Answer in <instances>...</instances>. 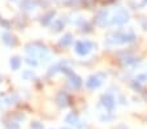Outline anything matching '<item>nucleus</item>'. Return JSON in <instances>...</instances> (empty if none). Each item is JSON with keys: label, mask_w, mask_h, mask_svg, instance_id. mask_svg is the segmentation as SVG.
<instances>
[{"label": "nucleus", "mask_w": 147, "mask_h": 129, "mask_svg": "<svg viewBox=\"0 0 147 129\" xmlns=\"http://www.w3.org/2000/svg\"><path fill=\"white\" fill-rule=\"evenodd\" d=\"M92 45L90 42H78L77 46H76V50L80 55H86L90 50H91Z\"/></svg>", "instance_id": "nucleus-1"}, {"label": "nucleus", "mask_w": 147, "mask_h": 129, "mask_svg": "<svg viewBox=\"0 0 147 129\" xmlns=\"http://www.w3.org/2000/svg\"><path fill=\"white\" fill-rule=\"evenodd\" d=\"M128 21V13H125V12H120L119 14L115 16V20L112 21L113 24H124Z\"/></svg>", "instance_id": "nucleus-2"}, {"label": "nucleus", "mask_w": 147, "mask_h": 129, "mask_svg": "<svg viewBox=\"0 0 147 129\" xmlns=\"http://www.w3.org/2000/svg\"><path fill=\"white\" fill-rule=\"evenodd\" d=\"M100 84H102V81H100L98 77H95V76L91 77V78L87 81V86H89L90 89H95V87H98Z\"/></svg>", "instance_id": "nucleus-3"}, {"label": "nucleus", "mask_w": 147, "mask_h": 129, "mask_svg": "<svg viewBox=\"0 0 147 129\" xmlns=\"http://www.w3.org/2000/svg\"><path fill=\"white\" fill-rule=\"evenodd\" d=\"M104 104H106L107 107H113V98L112 97H109V95H107V97H104Z\"/></svg>", "instance_id": "nucleus-4"}, {"label": "nucleus", "mask_w": 147, "mask_h": 129, "mask_svg": "<svg viewBox=\"0 0 147 129\" xmlns=\"http://www.w3.org/2000/svg\"><path fill=\"white\" fill-rule=\"evenodd\" d=\"M81 80H80V77H77V76H72V85L74 87H80L81 86Z\"/></svg>", "instance_id": "nucleus-5"}, {"label": "nucleus", "mask_w": 147, "mask_h": 129, "mask_svg": "<svg viewBox=\"0 0 147 129\" xmlns=\"http://www.w3.org/2000/svg\"><path fill=\"white\" fill-rule=\"evenodd\" d=\"M11 65H12V68H13V69H17V68H18V65H20V59H18V57H13V59L11 60Z\"/></svg>", "instance_id": "nucleus-6"}, {"label": "nucleus", "mask_w": 147, "mask_h": 129, "mask_svg": "<svg viewBox=\"0 0 147 129\" xmlns=\"http://www.w3.org/2000/svg\"><path fill=\"white\" fill-rule=\"evenodd\" d=\"M70 43V35L68 34L65 38H63V41H61V45H64V46H68Z\"/></svg>", "instance_id": "nucleus-7"}, {"label": "nucleus", "mask_w": 147, "mask_h": 129, "mask_svg": "<svg viewBox=\"0 0 147 129\" xmlns=\"http://www.w3.org/2000/svg\"><path fill=\"white\" fill-rule=\"evenodd\" d=\"M33 128H35V129H42V126H40V125H38V124H34Z\"/></svg>", "instance_id": "nucleus-8"}]
</instances>
